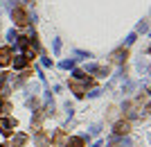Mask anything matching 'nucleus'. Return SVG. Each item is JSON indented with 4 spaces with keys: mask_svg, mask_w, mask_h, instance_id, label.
Here are the masks:
<instances>
[{
    "mask_svg": "<svg viewBox=\"0 0 151 147\" xmlns=\"http://www.w3.org/2000/svg\"><path fill=\"white\" fill-rule=\"evenodd\" d=\"M27 64H29V59H27L25 54H18V57L14 59V66H16V68H18V70H20V68H25Z\"/></svg>",
    "mask_w": 151,
    "mask_h": 147,
    "instance_id": "0eeeda50",
    "label": "nucleus"
},
{
    "mask_svg": "<svg viewBox=\"0 0 151 147\" xmlns=\"http://www.w3.org/2000/svg\"><path fill=\"white\" fill-rule=\"evenodd\" d=\"M129 131H131V122L129 120H120L117 125H115V134L117 136H126Z\"/></svg>",
    "mask_w": 151,
    "mask_h": 147,
    "instance_id": "423d86ee",
    "label": "nucleus"
},
{
    "mask_svg": "<svg viewBox=\"0 0 151 147\" xmlns=\"http://www.w3.org/2000/svg\"><path fill=\"white\" fill-rule=\"evenodd\" d=\"M0 147H5V145H0Z\"/></svg>",
    "mask_w": 151,
    "mask_h": 147,
    "instance_id": "aec40b11",
    "label": "nucleus"
},
{
    "mask_svg": "<svg viewBox=\"0 0 151 147\" xmlns=\"http://www.w3.org/2000/svg\"><path fill=\"white\" fill-rule=\"evenodd\" d=\"M7 41H9V43H16V30H9V32H7Z\"/></svg>",
    "mask_w": 151,
    "mask_h": 147,
    "instance_id": "ddd939ff",
    "label": "nucleus"
},
{
    "mask_svg": "<svg viewBox=\"0 0 151 147\" xmlns=\"http://www.w3.org/2000/svg\"><path fill=\"white\" fill-rule=\"evenodd\" d=\"M77 57H79V59H88V57H90V52H81V50H77Z\"/></svg>",
    "mask_w": 151,
    "mask_h": 147,
    "instance_id": "dca6fc26",
    "label": "nucleus"
},
{
    "mask_svg": "<svg viewBox=\"0 0 151 147\" xmlns=\"http://www.w3.org/2000/svg\"><path fill=\"white\" fill-rule=\"evenodd\" d=\"M72 66H75V61H72V59H65V61H61V68H65V70H68V68H72Z\"/></svg>",
    "mask_w": 151,
    "mask_h": 147,
    "instance_id": "4468645a",
    "label": "nucleus"
},
{
    "mask_svg": "<svg viewBox=\"0 0 151 147\" xmlns=\"http://www.w3.org/2000/svg\"><path fill=\"white\" fill-rule=\"evenodd\" d=\"M12 57H14V50L9 48V45L0 48V66H9L12 64Z\"/></svg>",
    "mask_w": 151,
    "mask_h": 147,
    "instance_id": "39448f33",
    "label": "nucleus"
},
{
    "mask_svg": "<svg viewBox=\"0 0 151 147\" xmlns=\"http://www.w3.org/2000/svg\"><path fill=\"white\" fill-rule=\"evenodd\" d=\"M52 50H54V54L61 52V38H54V41H52Z\"/></svg>",
    "mask_w": 151,
    "mask_h": 147,
    "instance_id": "9b49d317",
    "label": "nucleus"
},
{
    "mask_svg": "<svg viewBox=\"0 0 151 147\" xmlns=\"http://www.w3.org/2000/svg\"><path fill=\"white\" fill-rule=\"evenodd\" d=\"M14 129H16V120H14V118H2V120H0V131L5 136H12Z\"/></svg>",
    "mask_w": 151,
    "mask_h": 147,
    "instance_id": "20e7f679",
    "label": "nucleus"
},
{
    "mask_svg": "<svg viewBox=\"0 0 151 147\" xmlns=\"http://www.w3.org/2000/svg\"><path fill=\"white\" fill-rule=\"evenodd\" d=\"M5 79H7V75H5V72H0V86L5 84Z\"/></svg>",
    "mask_w": 151,
    "mask_h": 147,
    "instance_id": "6ab92c4d",
    "label": "nucleus"
},
{
    "mask_svg": "<svg viewBox=\"0 0 151 147\" xmlns=\"http://www.w3.org/2000/svg\"><path fill=\"white\" fill-rule=\"evenodd\" d=\"M147 30H149V25H147V20H142V23H138V32H142V34H145Z\"/></svg>",
    "mask_w": 151,
    "mask_h": 147,
    "instance_id": "2eb2a0df",
    "label": "nucleus"
},
{
    "mask_svg": "<svg viewBox=\"0 0 151 147\" xmlns=\"http://www.w3.org/2000/svg\"><path fill=\"white\" fill-rule=\"evenodd\" d=\"M68 131L65 129H57L52 136V147H68Z\"/></svg>",
    "mask_w": 151,
    "mask_h": 147,
    "instance_id": "f03ea898",
    "label": "nucleus"
},
{
    "mask_svg": "<svg viewBox=\"0 0 151 147\" xmlns=\"http://www.w3.org/2000/svg\"><path fill=\"white\" fill-rule=\"evenodd\" d=\"M68 147H83V138H79V136L68 138Z\"/></svg>",
    "mask_w": 151,
    "mask_h": 147,
    "instance_id": "9d476101",
    "label": "nucleus"
},
{
    "mask_svg": "<svg viewBox=\"0 0 151 147\" xmlns=\"http://www.w3.org/2000/svg\"><path fill=\"white\" fill-rule=\"evenodd\" d=\"M25 143H27V136H25V134H18V136L12 140V147H20V145H25Z\"/></svg>",
    "mask_w": 151,
    "mask_h": 147,
    "instance_id": "1a4fd4ad",
    "label": "nucleus"
},
{
    "mask_svg": "<svg viewBox=\"0 0 151 147\" xmlns=\"http://www.w3.org/2000/svg\"><path fill=\"white\" fill-rule=\"evenodd\" d=\"M47 143H45V136L43 134H38V147H45Z\"/></svg>",
    "mask_w": 151,
    "mask_h": 147,
    "instance_id": "f3484780",
    "label": "nucleus"
},
{
    "mask_svg": "<svg viewBox=\"0 0 151 147\" xmlns=\"http://www.w3.org/2000/svg\"><path fill=\"white\" fill-rule=\"evenodd\" d=\"M7 111H12V104H9V102H0V113L5 115Z\"/></svg>",
    "mask_w": 151,
    "mask_h": 147,
    "instance_id": "f8f14e48",
    "label": "nucleus"
},
{
    "mask_svg": "<svg viewBox=\"0 0 151 147\" xmlns=\"http://www.w3.org/2000/svg\"><path fill=\"white\" fill-rule=\"evenodd\" d=\"M113 61H117V64L126 61V48H122V50H115V52H113Z\"/></svg>",
    "mask_w": 151,
    "mask_h": 147,
    "instance_id": "6e6552de",
    "label": "nucleus"
},
{
    "mask_svg": "<svg viewBox=\"0 0 151 147\" xmlns=\"http://www.w3.org/2000/svg\"><path fill=\"white\" fill-rule=\"evenodd\" d=\"M12 18H14V25H18V27H25L27 23H29V16H27L23 9H12Z\"/></svg>",
    "mask_w": 151,
    "mask_h": 147,
    "instance_id": "7ed1b4c3",
    "label": "nucleus"
},
{
    "mask_svg": "<svg viewBox=\"0 0 151 147\" xmlns=\"http://www.w3.org/2000/svg\"><path fill=\"white\" fill-rule=\"evenodd\" d=\"M90 79L88 77H83V82H79V79H70V88L75 91L77 97H83V93H86V86H90Z\"/></svg>",
    "mask_w": 151,
    "mask_h": 147,
    "instance_id": "f257e3e1",
    "label": "nucleus"
},
{
    "mask_svg": "<svg viewBox=\"0 0 151 147\" xmlns=\"http://www.w3.org/2000/svg\"><path fill=\"white\" fill-rule=\"evenodd\" d=\"M135 38H138V36H135V34H129V36H126V45H131L133 41H135Z\"/></svg>",
    "mask_w": 151,
    "mask_h": 147,
    "instance_id": "a211bd4d",
    "label": "nucleus"
}]
</instances>
